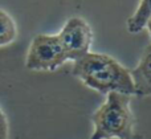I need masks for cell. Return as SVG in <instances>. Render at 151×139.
I'll use <instances>...</instances> for the list:
<instances>
[{
	"label": "cell",
	"mask_w": 151,
	"mask_h": 139,
	"mask_svg": "<svg viewBox=\"0 0 151 139\" xmlns=\"http://www.w3.org/2000/svg\"><path fill=\"white\" fill-rule=\"evenodd\" d=\"M72 73L85 86L101 93L117 92L134 95V85L130 70L114 57L105 53L89 52L73 61Z\"/></svg>",
	"instance_id": "6da1fadb"
},
{
	"label": "cell",
	"mask_w": 151,
	"mask_h": 139,
	"mask_svg": "<svg viewBox=\"0 0 151 139\" xmlns=\"http://www.w3.org/2000/svg\"><path fill=\"white\" fill-rule=\"evenodd\" d=\"M93 134L90 139H131L135 117L131 110V95L113 92L91 114Z\"/></svg>",
	"instance_id": "7a4b0ae2"
},
{
	"label": "cell",
	"mask_w": 151,
	"mask_h": 139,
	"mask_svg": "<svg viewBox=\"0 0 151 139\" xmlns=\"http://www.w3.org/2000/svg\"><path fill=\"white\" fill-rule=\"evenodd\" d=\"M68 61L57 34H37L31 41L25 57L27 69L53 72Z\"/></svg>",
	"instance_id": "3957f363"
},
{
	"label": "cell",
	"mask_w": 151,
	"mask_h": 139,
	"mask_svg": "<svg viewBox=\"0 0 151 139\" xmlns=\"http://www.w3.org/2000/svg\"><path fill=\"white\" fill-rule=\"evenodd\" d=\"M57 36L68 61H76L90 52L93 31L90 25L80 16H73L69 19Z\"/></svg>",
	"instance_id": "277c9868"
},
{
	"label": "cell",
	"mask_w": 151,
	"mask_h": 139,
	"mask_svg": "<svg viewBox=\"0 0 151 139\" xmlns=\"http://www.w3.org/2000/svg\"><path fill=\"white\" fill-rule=\"evenodd\" d=\"M134 94L139 97L151 95V45L145 49L138 65L130 70Z\"/></svg>",
	"instance_id": "5b68a950"
},
{
	"label": "cell",
	"mask_w": 151,
	"mask_h": 139,
	"mask_svg": "<svg viewBox=\"0 0 151 139\" xmlns=\"http://www.w3.org/2000/svg\"><path fill=\"white\" fill-rule=\"evenodd\" d=\"M151 17V0H141L135 12L127 19V31L130 33H139L146 27Z\"/></svg>",
	"instance_id": "8992f818"
},
{
	"label": "cell",
	"mask_w": 151,
	"mask_h": 139,
	"mask_svg": "<svg viewBox=\"0 0 151 139\" xmlns=\"http://www.w3.org/2000/svg\"><path fill=\"white\" fill-rule=\"evenodd\" d=\"M17 37V27L13 17L0 8V48L11 45Z\"/></svg>",
	"instance_id": "52a82bcc"
},
{
	"label": "cell",
	"mask_w": 151,
	"mask_h": 139,
	"mask_svg": "<svg viewBox=\"0 0 151 139\" xmlns=\"http://www.w3.org/2000/svg\"><path fill=\"white\" fill-rule=\"evenodd\" d=\"M0 139H9V125L7 115L0 107Z\"/></svg>",
	"instance_id": "ba28073f"
},
{
	"label": "cell",
	"mask_w": 151,
	"mask_h": 139,
	"mask_svg": "<svg viewBox=\"0 0 151 139\" xmlns=\"http://www.w3.org/2000/svg\"><path fill=\"white\" fill-rule=\"evenodd\" d=\"M145 28H147V31H149V33H150V37H151V17L147 20L146 27H145Z\"/></svg>",
	"instance_id": "9c48e42d"
},
{
	"label": "cell",
	"mask_w": 151,
	"mask_h": 139,
	"mask_svg": "<svg viewBox=\"0 0 151 139\" xmlns=\"http://www.w3.org/2000/svg\"><path fill=\"white\" fill-rule=\"evenodd\" d=\"M131 139H142V138H139V137H135V135H134V137L131 138Z\"/></svg>",
	"instance_id": "30bf717a"
}]
</instances>
